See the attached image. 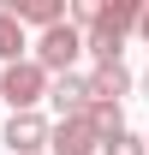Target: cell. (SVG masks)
Wrapping results in <instances>:
<instances>
[{
    "label": "cell",
    "mask_w": 149,
    "mask_h": 155,
    "mask_svg": "<svg viewBox=\"0 0 149 155\" xmlns=\"http://www.w3.org/2000/svg\"><path fill=\"white\" fill-rule=\"evenodd\" d=\"M84 119H90V131L101 137V143L125 137V107H119V101H90V107H84Z\"/></svg>",
    "instance_id": "ba28073f"
},
{
    "label": "cell",
    "mask_w": 149,
    "mask_h": 155,
    "mask_svg": "<svg viewBox=\"0 0 149 155\" xmlns=\"http://www.w3.org/2000/svg\"><path fill=\"white\" fill-rule=\"evenodd\" d=\"M78 54H84V30L54 24V30H42V36H36V54H30V60H36L48 78H60V72H72V60H78Z\"/></svg>",
    "instance_id": "3957f363"
},
{
    "label": "cell",
    "mask_w": 149,
    "mask_h": 155,
    "mask_svg": "<svg viewBox=\"0 0 149 155\" xmlns=\"http://www.w3.org/2000/svg\"><path fill=\"white\" fill-rule=\"evenodd\" d=\"M101 155H149V149H143V137L125 131V137H113V143H101Z\"/></svg>",
    "instance_id": "8fae6325"
},
{
    "label": "cell",
    "mask_w": 149,
    "mask_h": 155,
    "mask_svg": "<svg viewBox=\"0 0 149 155\" xmlns=\"http://www.w3.org/2000/svg\"><path fill=\"white\" fill-rule=\"evenodd\" d=\"M137 18H143L137 0H95V24L84 30V54H90L95 66H119L125 36L137 30Z\"/></svg>",
    "instance_id": "6da1fadb"
},
{
    "label": "cell",
    "mask_w": 149,
    "mask_h": 155,
    "mask_svg": "<svg viewBox=\"0 0 149 155\" xmlns=\"http://www.w3.org/2000/svg\"><path fill=\"white\" fill-rule=\"evenodd\" d=\"M6 12L18 24H36V30H54V24H66V0H6Z\"/></svg>",
    "instance_id": "52a82bcc"
},
{
    "label": "cell",
    "mask_w": 149,
    "mask_h": 155,
    "mask_svg": "<svg viewBox=\"0 0 149 155\" xmlns=\"http://www.w3.org/2000/svg\"><path fill=\"white\" fill-rule=\"evenodd\" d=\"M137 36H143V42H149V6H143V18H137Z\"/></svg>",
    "instance_id": "7c38bea8"
},
{
    "label": "cell",
    "mask_w": 149,
    "mask_h": 155,
    "mask_svg": "<svg viewBox=\"0 0 149 155\" xmlns=\"http://www.w3.org/2000/svg\"><path fill=\"white\" fill-rule=\"evenodd\" d=\"M24 48H30V36H24V24L0 6V66H18L24 60Z\"/></svg>",
    "instance_id": "30bf717a"
},
{
    "label": "cell",
    "mask_w": 149,
    "mask_h": 155,
    "mask_svg": "<svg viewBox=\"0 0 149 155\" xmlns=\"http://www.w3.org/2000/svg\"><path fill=\"white\" fill-rule=\"evenodd\" d=\"M125 90H131L125 66H95L90 72V101H125Z\"/></svg>",
    "instance_id": "9c48e42d"
},
{
    "label": "cell",
    "mask_w": 149,
    "mask_h": 155,
    "mask_svg": "<svg viewBox=\"0 0 149 155\" xmlns=\"http://www.w3.org/2000/svg\"><path fill=\"white\" fill-rule=\"evenodd\" d=\"M48 149H54V155H95V149H101V137L90 131V119L78 114V119H54Z\"/></svg>",
    "instance_id": "5b68a950"
},
{
    "label": "cell",
    "mask_w": 149,
    "mask_h": 155,
    "mask_svg": "<svg viewBox=\"0 0 149 155\" xmlns=\"http://www.w3.org/2000/svg\"><path fill=\"white\" fill-rule=\"evenodd\" d=\"M48 101H54L60 119H78L84 107H90V78L84 72H60L54 84H48Z\"/></svg>",
    "instance_id": "8992f818"
},
{
    "label": "cell",
    "mask_w": 149,
    "mask_h": 155,
    "mask_svg": "<svg viewBox=\"0 0 149 155\" xmlns=\"http://www.w3.org/2000/svg\"><path fill=\"white\" fill-rule=\"evenodd\" d=\"M48 131H54V125H48L42 114H12L6 119V149L12 155H42L48 149Z\"/></svg>",
    "instance_id": "277c9868"
},
{
    "label": "cell",
    "mask_w": 149,
    "mask_h": 155,
    "mask_svg": "<svg viewBox=\"0 0 149 155\" xmlns=\"http://www.w3.org/2000/svg\"><path fill=\"white\" fill-rule=\"evenodd\" d=\"M143 149H149V137H143Z\"/></svg>",
    "instance_id": "5bb4252c"
},
{
    "label": "cell",
    "mask_w": 149,
    "mask_h": 155,
    "mask_svg": "<svg viewBox=\"0 0 149 155\" xmlns=\"http://www.w3.org/2000/svg\"><path fill=\"white\" fill-rule=\"evenodd\" d=\"M48 84L54 78L42 72L36 60H18V66H0V96L12 114H36V101H48Z\"/></svg>",
    "instance_id": "7a4b0ae2"
},
{
    "label": "cell",
    "mask_w": 149,
    "mask_h": 155,
    "mask_svg": "<svg viewBox=\"0 0 149 155\" xmlns=\"http://www.w3.org/2000/svg\"><path fill=\"white\" fill-rule=\"evenodd\" d=\"M143 96H149V72H143Z\"/></svg>",
    "instance_id": "4fadbf2b"
}]
</instances>
